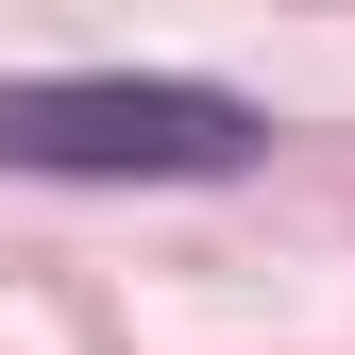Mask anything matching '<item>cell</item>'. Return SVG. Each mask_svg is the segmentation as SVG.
<instances>
[{
	"mask_svg": "<svg viewBox=\"0 0 355 355\" xmlns=\"http://www.w3.org/2000/svg\"><path fill=\"white\" fill-rule=\"evenodd\" d=\"M288 119L187 68H17L0 85V169L34 187H254Z\"/></svg>",
	"mask_w": 355,
	"mask_h": 355,
	"instance_id": "1",
	"label": "cell"
}]
</instances>
